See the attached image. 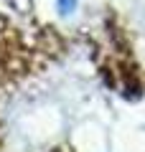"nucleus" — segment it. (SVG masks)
<instances>
[{
    "label": "nucleus",
    "mask_w": 145,
    "mask_h": 152,
    "mask_svg": "<svg viewBox=\"0 0 145 152\" xmlns=\"http://www.w3.org/2000/svg\"><path fill=\"white\" fill-rule=\"evenodd\" d=\"M56 5H59V10L64 13V15H69V13L76 8V0H56Z\"/></svg>",
    "instance_id": "obj_1"
}]
</instances>
